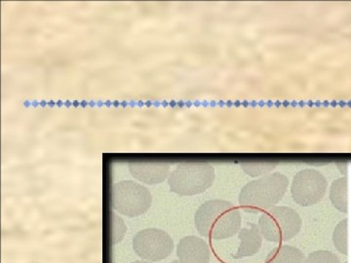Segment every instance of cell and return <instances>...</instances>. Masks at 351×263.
<instances>
[{"instance_id": "6da1fadb", "label": "cell", "mask_w": 351, "mask_h": 263, "mask_svg": "<svg viewBox=\"0 0 351 263\" xmlns=\"http://www.w3.org/2000/svg\"><path fill=\"white\" fill-rule=\"evenodd\" d=\"M195 225L201 236L225 240L234 236L241 229V214L228 201L209 200L196 211Z\"/></svg>"}, {"instance_id": "7a4b0ae2", "label": "cell", "mask_w": 351, "mask_h": 263, "mask_svg": "<svg viewBox=\"0 0 351 263\" xmlns=\"http://www.w3.org/2000/svg\"><path fill=\"white\" fill-rule=\"evenodd\" d=\"M289 179L281 173H272L254 179L240 191L239 206L248 213L258 214L276 207L287 192Z\"/></svg>"}, {"instance_id": "3957f363", "label": "cell", "mask_w": 351, "mask_h": 263, "mask_svg": "<svg viewBox=\"0 0 351 263\" xmlns=\"http://www.w3.org/2000/svg\"><path fill=\"white\" fill-rule=\"evenodd\" d=\"M213 166L205 162L180 163L171 173L168 184L170 190L181 196H193L205 192L213 186Z\"/></svg>"}, {"instance_id": "277c9868", "label": "cell", "mask_w": 351, "mask_h": 263, "mask_svg": "<svg viewBox=\"0 0 351 263\" xmlns=\"http://www.w3.org/2000/svg\"><path fill=\"white\" fill-rule=\"evenodd\" d=\"M258 225L263 238L267 241L284 243L299 234L302 221L295 210L285 206H276L263 212Z\"/></svg>"}, {"instance_id": "5b68a950", "label": "cell", "mask_w": 351, "mask_h": 263, "mask_svg": "<svg viewBox=\"0 0 351 263\" xmlns=\"http://www.w3.org/2000/svg\"><path fill=\"white\" fill-rule=\"evenodd\" d=\"M152 196L149 189L138 182L123 181L112 186V204L117 213L135 218L149 211Z\"/></svg>"}, {"instance_id": "8992f818", "label": "cell", "mask_w": 351, "mask_h": 263, "mask_svg": "<svg viewBox=\"0 0 351 263\" xmlns=\"http://www.w3.org/2000/svg\"><path fill=\"white\" fill-rule=\"evenodd\" d=\"M328 182L319 171L304 169L295 175L291 184V195L302 207L317 204L326 195Z\"/></svg>"}, {"instance_id": "52a82bcc", "label": "cell", "mask_w": 351, "mask_h": 263, "mask_svg": "<svg viewBox=\"0 0 351 263\" xmlns=\"http://www.w3.org/2000/svg\"><path fill=\"white\" fill-rule=\"evenodd\" d=\"M134 251L147 262H159L171 255L174 250V241L167 232L158 228H147L135 235Z\"/></svg>"}, {"instance_id": "ba28073f", "label": "cell", "mask_w": 351, "mask_h": 263, "mask_svg": "<svg viewBox=\"0 0 351 263\" xmlns=\"http://www.w3.org/2000/svg\"><path fill=\"white\" fill-rule=\"evenodd\" d=\"M177 257L181 263H210L211 251L205 240L186 236L177 245Z\"/></svg>"}, {"instance_id": "9c48e42d", "label": "cell", "mask_w": 351, "mask_h": 263, "mask_svg": "<svg viewBox=\"0 0 351 263\" xmlns=\"http://www.w3.org/2000/svg\"><path fill=\"white\" fill-rule=\"evenodd\" d=\"M128 167L136 179L149 186L161 184L171 175L170 164L165 162H131Z\"/></svg>"}, {"instance_id": "30bf717a", "label": "cell", "mask_w": 351, "mask_h": 263, "mask_svg": "<svg viewBox=\"0 0 351 263\" xmlns=\"http://www.w3.org/2000/svg\"><path fill=\"white\" fill-rule=\"evenodd\" d=\"M239 238L240 240L239 251L232 255L235 260L255 255L262 247L263 237L258 225L256 223H251L240 229Z\"/></svg>"}, {"instance_id": "8fae6325", "label": "cell", "mask_w": 351, "mask_h": 263, "mask_svg": "<svg viewBox=\"0 0 351 263\" xmlns=\"http://www.w3.org/2000/svg\"><path fill=\"white\" fill-rule=\"evenodd\" d=\"M330 201L332 206L341 213H348L351 206V186L348 177H339L332 181L329 193Z\"/></svg>"}, {"instance_id": "7c38bea8", "label": "cell", "mask_w": 351, "mask_h": 263, "mask_svg": "<svg viewBox=\"0 0 351 263\" xmlns=\"http://www.w3.org/2000/svg\"><path fill=\"white\" fill-rule=\"evenodd\" d=\"M304 260L306 258L301 250L284 245L270 251L265 263H304Z\"/></svg>"}, {"instance_id": "4fadbf2b", "label": "cell", "mask_w": 351, "mask_h": 263, "mask_svg": "<svg viewBox=\"0 0 351 263\" xmlns=\"http://www.w3.org/2000/svg\"><path fill=\"white\" fill-rule=\"evenodd\" d=\"M348 219L345 218L336 226L334 232H332V244H334L337 251L343 255H348Z\"/></svg>"}, {"instance_id": "5bb4252c", "label": "cell", "mask_w": 351, "mask_h": 263, "mask_svg": "<svg viewBox=\"0 0 351 263\" xmlns=\"http://www.w3.org/2000/svg\"><path fill=\"white\" fill-rule=\"evenodd\" d=\"M277 167L276 162H243L241 164L242 170L252 177H263L269 175Z\"/></svg>"}, {"instance_id": "9a60e30c", "label": "cell", "mask_w": 351, "mask_h": 263, "mask_svg": "<svg viewBox=\"0 0 351 263\" xmlns=\"http://www.w3.org/2000/svg\"><path fill=\"white\" fill-rule=\"evenodd\" d=\"M304 263H341L338 255L330 251H315L309 253Z\"/></svg>"}, {"instance_id": "2e32d148", "label": "cell", "mask_w": 351, "mask_h": 263, "mask_svg": "<svg viewBox=\"0 0 351 263\" xmlns=\"http://www.w3.org/2000/svg\"><path fill=\"white\" fill-rule=\"evenodd\" d=\"M126 233V225L123 219L112 214V244L117 245L123 240Z\"/></svg>"}, {"instance_id": "e0dca14e", "label": "cell", "mask_w": 351, "mask_h": 263, "mask_svg": "<svg viewBox=\"0 0 351 263\" xmlns=\"http://www.w3.org/2000/svg\"><path fill=\"white\" fill-rule=\"evenodd\" d=\"M338 166L339 169H341V172L343 174L346 175V171H348V163H339Z\"/></svg>"}, {"instance_id": "ac0fdd59", "label": "cell", "mask_w": 351, "mask_h": 263, "mask_svg": "<svg viewBox=\"0 0 351 263\" xmlns=\"http://www.w3.org/2000/svg\"><path fill=\"white\" fill-rule=\"evenodd\" d=\"M132 263H151V262H141V260H137V262H132Z\"/></svg>"}, {"instance_id": "d6986e66", "label": "cell", "mask_w": 351, "mask_h": 263, "mask_svg": "<svg viewBox=\"0 0 351 263\" xmlns=\"http://www.w3.org/2000/svg\"><path fill=\"white\" fill-rule=\"evenodd\" d=\"M170 263H181V262H180L179 260H174V262H172Z\"/></svg>"}, {"instance_id": "ffe728a7", "label": "cell", "mask_w": 351, "mask_h": 263, "mask_svg": "<svg viewBox=\"0 0 351 263\" xmlns=\"http://www.w3.org/2000/svg\"><path fill=\"white\" fill-rule=\"evenodd\" d=\"M73 105H75V107H76V105H78L77 101H75V103H73Z\"/></svg>"}, {"instance_id": "44dd1931", "label": "cell", "mask_w": 351, "mask_h": 263, "mask_svg": "<svg viewBox=\"0 0 351 263\" xmlns=\"http://www.w3.org/2000/svg\"><path fill=\"white\" fill-rule=\"evenodd\" d=\"M346 263H348V262H346Z\"/></svg>"}]
</instances>
